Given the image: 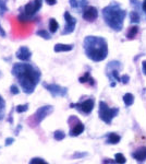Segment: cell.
<instances>
[{
  "label": "cell",
  "instance_id": "obj_27",
  "mask_svg": "<svg viewBox=\"0 0 146 164\" xmlns=\"http://www.w3.org/2000/svg\"><path fill=\"white\" fill-rule=\"evenodd\" d=\"M114 159H116V163H125L127 162V159L124 158V156L121 153H117L116 156H114Z\"/></svg>",
  "mask_w": 146,
  "mask_h": 164
},
{
  "label": "cell",
  "instance_id": "obj_6",
  "mask_svg": "<svg viewBox=\"0 0 146 164\" xmlns=\"http://www.w3.org/2000/svg\"><path fill=\"white\" fill-rule=\"evenodd\" d=\"M43 86L54 97H63L67 95L68 89L56 83H44Z\"/></svg>",
  "mask_w": 146,
  "mask_h": 164
},
{
  "label": "cell",
  "instance_id": "obj_32",
  "mask_svg": "<svg viewBox=\"0 0 146 164\" xmlns=\"http://www.w3.org/2000/svg\"><path fill=\"white\" fill-rule=\"evenodd\" d=\"M13 142H14V139H13V138H7L6 139V143H4V145L10 146V145H12Z\"/></svg>",
  "mask_w": 146,
  "mask_h": 164
},
{
  "label": "cell",
  "instance_id": "obj_28",
  "mask_svg": "<svg viewBox=\"0 0 146 164\" xmlns=\"http://www.w3.org/2000/svg\"><path fill=\"white\" fill-rule=\"evenodd\" d=\"M30 163L31 164H38V163H41V164H47V162H46L44 159H41V158H34V159H32V160L30 161Z\"/></svg>",
  "mask_w": 146,
  "mask_h": 164
},
{
  "label": "cell",
  "instance_id": "obj_29",
  "mask_svg": "<svg viewBox=\"0 0 146 164\" xmlns=\"http://www.w3.org/2000/svg\"><path fill=\"white\" fill-rule=\"evenodd\" d=\"M28 110V104H24V105L17 106V113H24Z\"/></svg>",
  "mask_w": 146,
  "mask_h": 164
},
{
  "label": "cell",
  "instance_id": "obj_34",
  "mask_svg": "<svg viewBox=\"0 0 146 164\" xmlns=\"http://www.w3.org/2000/svg\"><path fill=\"white\" fill-rule=\"evenodd\" d=\"M142 71H143V74L146 76V60H144L142 63Z\"/></svg>",
  "mask_w": 146,
  "mask_h": 164
},
{
  "label": "cell",
  "instance_id": "obj_8",
  "mask_svg": "<svg viewBox=\"0 0 146 164\" xmlns=\"http://www.w3.org/2000/svg\"><path fill=\"white\" fill-rule=\"evenodd\" d=\"M65 20H66V25L63 28V31L61 32L62 35H68L71 34V33L74 31L75 25H76V19L73 18L71 14H70L68 11L65 12Z\"/></svg>",
  "mask_w": 146,
  "mask_h": 164
},
{
  "label": "cell",
  "instance_id": "obj_12",
  "mask_svg": "<svg viewBox=\"0 0 146 164\" xmlns=\"http://www.w3.org/2000/svg\"><path fill=\"white\" fill-rule=\"evenodd\" d=\"M85 129V126L83 125V123L76 119L74 125H71V129H70V136L71 137H77L82 134Z\"/></svg>",
  "mask_w": 146,
  "mask_h": 164
},
{
  "label": "cell",
  "instance_id": "obj_4",
  "mask_svg": "<svg viewBox=\"0 0 146 164\" xmlns=\"http://www.w3.org/2000/svg\"><path fill=\"white\" fill-rule=\"evenodd\" d=\"M119 114V108L117 107H109L107 105V103L100 101L99 102V110H98V115L99 118L104 121V123L110 124L112 123V119Z\"/></svg>",
  "mask_w": 146,
  "mask_h": 164
},
{
  "label": "cell",
  "instance_id": "obj_11",
  "mask_svg": "<svg viewBox=\"0 0 146 164\" xmlns=\"http://www.w3.org/2000/svg\"><path fill=\"white\" fill-rule=\"evenodd\" d=\"M15 56L21 61H28L31 59V57H32V52H31L27 46H21V47L17 49Z\"/></svg>",
  "mask_w": 146,
  "mask_h": 164
},
{
  "label": "cell",
  "instance_id": "obj_10",
  "mask_svg": "<svg viewBox=\"0 0 146 164\" xmlns=\"http://www.w3.org/2000/svg\"><path fill=\"white\" fill-rule=\"evenodd\" d=\"M82 17H83V19L85 20V21H87V22H94L95 20L98 18V10H97L95 7L87 6L83 10Z\"/></svg>",
  "mask_w": 146,
  "mask_h": 164
},
{
  "label": "cell",
  "instance_id": "obj_26",
  "mask_svg": "<svg viewBox=\"0 0 146 164\" xmlns=\"http://www.w3.org/2000/svg\"><path fill=\"white\" fill-rule=\"evenodd\" d=\"M36 35H38V36L43 37L44 39H50V38H51V36H50V34H49V33H48L46 30L37 31V32H36Z\"/></svg>",
  "mask_w": 146,
  "mask_h": 164
},
{
  "label": "cell",
  "instance_id": "obj_23",
  "mask_svg": "<svg viewBox=\"0 0 146 164\" xmlns=\"http://www.w3.org/2000/svg\"><path fill=\"white\" fill-rule=\"evenodd\" d=\"M33 19H34V18L27 15L24 11L19 15V17H17V20H19L20 22H31V21H33Z\"/></svg>",
  "mask_w": 146,
  "mask_h": 164
},
{
  "label": "cell",
  "instance_id": "obj_31",
  "mask_svg": "<svg viewBox=\"0 0 146 164\" xmlns=\"http://www.w3.org/2000/svg\"><path fill=\"white\" fill-rule=\"evenodd\" d=\"M129 80H130V77L128 76V74H123V76L121 77V82H122V83L127 84L128 82H129Z\"/></svg>",
  "mask_w": 146,
  "mask_h": 164
},
{
  "label": "cell",
  "instance_id": "obj_16",
  "mask_svg": "<svg viewBox=\"0 0 146 164\" xmlns=\"http://www.w3.org/2000/svg\"><path fill=\"white\" fill-rule=\"evenodd\" d=\"M121 140V137L119 135L114 134V132H110V134L107 135V143L109 145H117L119 143Z\"/></svg>",
  "mask_w": 146,
  "mask_h": 164
},
{
  "label": "cell",
  "instance_id": "obj_14",
  "mask_svg": "<svg viewBox=\"0 0 146 164\" xmlns=\"http://www.w3.org/2000/svg\"><path fill=\"white\" fill-rule=\"evenodd\" d=\"M70 6L72 9H74L76 12H83L84 9L87 7V0H69Z\"/></svg>",
  "mask_w": 146,
  "mask_h": 164
},
{
  "label": "cell",
  "instance_id": "obj_20",
  "mask_svg": "<svg viewBox=\"0 0 146 164\" xmlns=\"http://www.w3.org/2000/svg\"><path fill=\"white\" fill-rule=\"evenodd\" d=\"M59 28V23L56 21V19H50L49 21V31L51 33H56Z\"/></svg>",
  "mask_w": 146,
  "mask_h": 164
},
{
  "label": "cell",
  "instance_id": "obj_36",
  "mask_svg": "<svg viewBox=\"0 0 146 164\" xmlns=\"http://www.w3.org/2000/svg\"><path fill=\"white\" fill-rule=\"evenodd\" d=\"M142 10L144 11V13L146 14V0H144V1H143V3H142Z\"/></svg>",
  "mask_w": 146,
  "mask_h": 164
},
{
  "label": "cell",
  "instance_id": "obj_24",
  "mask_svg": "<svg viewBox=\"0 0 146 164\" xmlns=\"http://www.w3.org/2000/svg\"><path fill=\"white\" fill-rule=\"evenodd\" d=\"M66 137V134L62 131V130H56V131L54 132V138L56 139L57 141H61L63 140Z\"/></svg>",
  "mask_w": 146,
  "mask_h": 164
},
{
  "label": "cell",
  "instance_id": "obj_17",
  "mask_svg": "<svg viewBox=\"0 0 146 164\" xmlns=\"http://www.w3.org/2000/svg\"><path fill=\"white\" fill-rule=\"evenodd\" d=\"M79 81L80 83H86L87 82V83H90V85H95V80L90 77V72H85L83 77H80Z\"/></svg>",
  "mask_w": 146,
  "mask_h": 164
},
{
  "label": "cell",
  "instance_id": "obj_2",
  "mask_svg": "<svg viewBox=\"0 0 146 164\" xmlns=\"http://www.w3.org/2000/svg\"><path fill=\"white\" fill-rule=\"evenodd\" d=\"M83 48L86 57L95 63L105 60L108 56V44L104 37L86 36L83 42Z\"/></svg>",
  "mask_w": 146,
  "mask_h": 164
},
{
  "label": "cell",
  "instance_id": "obj_5",
  "mask_svg": "<svg viewBox=\"0 0 146 164\" xmlns=\"http://www.w3.org/2000/svg\"><path fill=\"white\" fill-rule=\"evenodd\" d=\"M52 112H54V106H51V105H45V106L39 107L32 117L33 126L39 125V124H41L46 117L49 116Z\"/></svg>",
  "mask_w": 146,
  "mask_h": 164
},
{
  "label": "cell",
  "instance_id": "obj_3",
  "mask_svg": "<svg viewBox=\"0 0 146 164\" xmlns=\"http://www.w3.org/2000/svg\"><path fill=\"white\" fill-rule=\"evenodd\" d=\"M127 14V11L123 10L117 2H112L103 9V18L106 24L116 32H119L123 28Z\"/></svg>",
  "mask_w": 146,
  "mask_h": 164
},
{
  "label": "cell",
  "instance_id": "obj_35",
  "mask_svg": "<svg viewBox=\"0 0 146 164\" xmlns=\"http://www.w3.org/2000/svg\"><path fill=\"white\" fill-rule=\"evenodd\" d=\"M49 6H54V4L57 3V0H45Z\"/></svg>",
  "mask_w": 146,
  "mask_h": 164
},
{
  "label": "cell",
  "instance_id": "obj_15",
  "mask_svg": "<svg viewBox=\"0 0 146 164\" xmlns=\"http://www.w3.org/2000/svg\"><path fill=\"white\" fill-rule=\"evenodd\" d=\"M73 49V45L71 44H56L54 47V50L56 53H62V52H71Z\"/></svg>",
  "mask_w": 146,
  "mask_h": 164
},
{
  "label": "cell",
  "instance_id": "obj_9",
  "mask_svg": "<svg viewBox=\"0 0 146 164\" xmlns=\"http://www.w3.org/2000/svg\"><path fill=\"white\" fill-rule=\"evenodd\" d=\"M43 0H34L33 2H28L24 6V12L30 17H34V14L41 8Z\"/></svg>",
  "mask_w": 146,
  "mask_h": 164
},
{
  "label": "cell",
  "instance_id": "obj_18",
  "mask_svg": "<svg viewBox=\"0 0 146 164\" xmlns=\"http://www.w3.org/2000/svg\"><path fill=\"white\" fill-rule=\"evenodd\" d=\"M138 33H139V26L138 25L131 26V28H129V31H128V33H127V38L128 39L135 38L136 35H138Z\"/></svg>",
  "mask_w": 146,
  "mask_h": 164
},
{
  "label": "cell",
  "instance_id": "obj_13",
  "mask_svg": "<svg viewBox=\"0 0 146 164\" xmlns=\"http://www.w3.org/2000/svg\"><path fill=\"white\" fill-rule=\"evenodd\" d=\"M131 156L138 162H144V161H146V147H141L139 149H136L135 151L132 152Z\"/></svg>",
  "mask_w": 146,
  "mask_h": 164
},
{
  "label": "cell",
  "instance_id": "obj_33",
  "mask_svg": "<svg viewBox=\"0 0 146 164\" xmlns=\"http://www.w3.org/2000/svg\"><path fill=\"white\" fill-rule=\"evenodd\" d=\"M0 36H1V37H6V31L2 28L1 24H0Z\"/></svg>",
  "mask_w": 146,
  "mask_h": 164
},
{
  "label": "cell",
  "instance_id": "obj_7",
  "mask_svg": "<svg viewBox=\"0 0 146 164\" xmlns=\"http://www.w3.org/2000/svg\"><path fill=\"white\" fill-rule=\"evenodd\" d=\"M94 104H95L94 100L88 99L83 102H80V103H75V104L72 103L71 105H70V107L76 108L79 112L83 113V114H85V115H88L93 112V110H94Z\"/></svg>",
  "mask_w": 146,
  "mask_h": 164
},
{
  "label": "cell",
  "instance_id": "obj_22",
  "mask_svg": "<svg viewBox=\"0 0 146 164\" xmlns=\"http://www.w3.org/2000/svg\"><path fill=\"white\" fill-rule=\"evenodd\" d=\"M4 113H6V102L0 95V120H2L4 117Z\"/></svg>",
  "mask_w": 146,
  "mask_h": 164
},
{
  "label": "cell",
  "instance_id": "obj_1",
  "mask_svg": "<svg viewBox=\"0 0 146 164\" xmlns=\"http://www.w3.org/2000/svg\"><path fill=\"white\" fill-rule=\"evenodd\" d=\"M15 77L22 91L26 94H32L41 81V70L31 64H14L11 71Z\"/></svg>",
  "mask_w": 146,
  "mask_h": 164
},
{
  "label": "cell",
  "instance_id": "obj_30",
  "mask_svg": "<svg viewBox=\"0 0 146 164\" xmlns=\"http://www.w3.org/2000/svg\"><path fill=\"white\" fill-rule=\"evenodd\" d=\"M10 91H11V93H12V94H19V93H20L19 88H17V85H14V84H13V85H11Z\"/></svg>",
  "mask_w": 146,
  "mask_h": 164
},
{
  "label": "cell",
  "instance_id": "obj_21",
  "mask_svg": "<svg viewBox=\"0 0 146 164\" xmlns=\"http://www.w3.org/2000/svg\"><path fill=\"white\" fill-rule=\"evenodd\" d=\"M130 21L132 22V23H139L140 22V14L138 13V11H131L130 12Z\"/></svg>",
  "mask_w": 146,
  "mask_h": 164
},
{
  "label": "cell",
  "instance_id": "obj_37",
  "mask_svg": "<svg viewBox=\"0 0 146 164\" xmlns=\"http://www.w3.org/2000/svg\"><path fill=\"white\" fill-rule=\"evenodd\" d=\"M86 156V153H77V154H74L73 158H81V156Z\"/></svg>",
  "mask_w": 146,
  "mask_h": 164
},
{
  "label": "cell",
  "instance_id": "obj_25",
  "mask_svg": "<svg viewBox=\"0 0 146 164\" xmlns=\"http://www.w3.org/2000/svg\"><path fill=\"white\" fill-rule=\"evenodd\" d=\"M7 1H8V0H0V17L3 15L4 13L8 11V8H7Z\"/></svg>",
  "mask_w": 146,
  "mask_h": 164
},
{
  "label": "cell",
  "instance_id": "obj_19",
  "mask_svg": "<svg viewBox=\"0 0 146 164\" xmlns=\"http://www.w3.org/2000/svg\"><path fill=\"white\" fill-rule=\"evenodd\" d=\"M123 102H124L125 106H131L134 103V95L131 93H125L123 95Z\"/></svg>",
  "mask_w": 146,
  "mask_h": 164
}]
</instances>
